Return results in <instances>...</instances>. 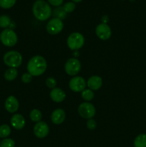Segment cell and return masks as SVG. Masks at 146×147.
I'll return each instance as SVG.
<instances>
[{
  "label": "cell",
  "instance_id": "ba28073f",
  "mask_svg": "<svg viewBox=\"0 0 146 147\" xmlns=\"http://www.w3.org/2000/svg\"><path fill=\"white\" fill-rule=\"evenodd\" d=\"M64 28V23L62 20L58 18H52L48 22L47 24V31L49 34L52 35H55L61 32L62 30Z\"/></svg>",
  "mask_w": 146,
  "mask_h": 147
},
{
  "label": "cell",
  "instance_id": "9a60e30c",
  "mask_svg": "<svg viewBox=\"0 0 146 147\" xmlns=\"http://www.w3.org/2000/svg\"><path fill=\"white\" fill-rule=\"evenodd\" d=\"M50 98L55 103H62L66 98V93L62 89L60 88H54L52 89L50 93Z\"/></svg>",
  "mask_w": 146,
  "mask_h": 147
},
{
  "label": "cell",
  "instance_id": "3957f363",
  "mask_svg": "<svg viewBox=\"0 0 146 147\" xmlns=\"http://www.w3.org/2000/svg\"><path fill=\"white\" fill-rule=\"evenodd\" d=\"M4 64L11 68L19 67L22 63V56L21 53L16 50H11L6 53L3 57Z\"/></svg>",
  "mask_w": 146,
  "mask_h": 147
},
{
  "label": "cell",
  "instance_id": "4dcf8cb0",
  "mask_svg": "<svg viewBox=\"0 0 146 147\" xmlns=\"http://www.w3.org/2000/svg\"><path fill=\"white\" fill-rule=\"evenodd\" d=\"M72 1L73 2H77V3H79V2H80V1H82V0H72Z\"/></svg>",
  "mask_w": 146,
  "mask_h": 147
},
{
  "label": "cell",
  "instance_id": "7402d4cb",
  "mask_svg": "<svg viewBox=\"0 0 146 147\" xmlns=\"http://www.w3.org/2000/svg\"><path fill=\"white\" fill-rule=\"evenodd\" d=\"M11 24V19L7 15L0 16V27L7 29Z\"/></svg>",
  "mask_w": 146,
  "mask_h": 147
},
{
  "label": "cell",
  "instance_id": "30bf717a",
  "mask_svg": "<svg viewBox=\"0 0 146 147\" xmlns=\"http://www.w3.org/2000/svg\"><path fill=\"white\" fill-rule=\"evenodd\" d=\"M96 35L102 40H107L112 35V30L110 26L106 23L98 24L95 29Z\"/></svg>",
  "mask_w": 146,
  "mask_h": 147
},
{
  "label": "cell",
  "instance_id": "e0dca14e",
  "mask_svg": "<svg viewBox=\"0 0 146 147\" xmlns=\"http://www.w3.org/2000/svg\"><path fill=\"white\" fill-rule=\"evenodd\" d=\"M17 76H18V70H17V68H11V67L6 70L4 75V78L8 81H12L15 80Z\"/></svg>",
  "mask_w": 146,
  "mask_h": 147
},
{
  "label": "cell",
  "instance_id": "8fae6325",
  "mask_svg": "<svg viewBox=\"0 0 146 147\" xmlns=\"http://www.w3.org/2000/svg\"><path fill=\"white\" fill-rule=\"evenodd\" d=\"M33 132H34V134L35 135L36 137L39 138V139H44L49 134L50 127L46 122H37L34 125Z\"/></svg>",
  "mask_w": 146,
  "mask_h": 147
},
{
  "label": "cell",
  "instance_id": "ffe728a7",
  "mask_svg": "<svg viewBox=\"0 0 146 147\" xmlns=\"http://www.w3.org/2000/svg\"><path fill=\"white\" fill-rule=\"evenodd\" d=\"M81 96L83 100H85L86 102H89L94 98V93L93 90H90V89H84L83 91H82Z\"/></svg>",
  "mask_w": 146,
  "mask_h": 147
},
{
  "label": "cell",
  "instance_id": "5bb4252c",
  "mask_svg": "<svg viewBox=\"0 0 146 147\" xmlns=\"http://www.w3.org/2000/svg\"><path fill=\"white\" fill-rule=\"evenodd\" d=\"M66 118V113L63 109H55L51 114V121L54 124L60 125L64 121Z\"/></svg>",
  "mask_w": 146,
  "mask_h": 147
},
{
  "label": "cell",
  "instance_id": "484cf974",
  "mask_svg": "<svg viewBox=\"0 0 146 147\" xmlns=\"http://www.w3.org/2000/svg\"><path fill=\"white\" fill-rule=\"evenodd\" d=\"M75 4L74 2L69 1V2H67L66 4H64L62 8L66 13H71L75 9Z\"/></svg>",
  "mask_w": 146,
  "mask_h": 147
},
{
  "label": "cell",
  "instance_id": "9c48e42d",
  "mask_svg": "<svg viewBox=\"0 0 146 147\" xmlns=\"http://www.w3.org/2000/svg\"><path fill=\"white\" fill-rule=\"evenodd\" d=\"M86 86H87V83L81 76H74L69 82L70 89L72 91L75 93L83 91L85 89Z\"/></svg>",
  "mask_w": 146,
  "mask_h": 147
},
{
  "label": "cell",
  "instance_id": "cb8c5ba5",
  "mask_svg": "<svg viewBox=\"0 0 146 147\" xmlns=\"http://www.w3.org/2000/svg\"><path fill=\"white\" fill-rule=\"evenodd\" d=\"M66 14L67 13L64 11L62 7H58V8L55 9L54 10V13H53V15L55 17V18L60 19V20L65 18Z\"/></svg>",
  "mask_w": 146,
  "mask_h": 147
},
{
  "label": "cell",
  "instance_id": "6da1fadb",
  "mask_svg": "<svg viewBox=\"0 0 146 147\" xmlns=\"http://www.w3.org/2000/svg\"><path fill=\"white\" fill-rule=\"evenodd\" d=\"M47 67V60L41 55H35L31 57L27 65V71L33 77H37L44 74Z\"/></svg>",
  "mask_w": 146,
  "mask_h": 147
},
{
  "label": "cell",
  "instance_id": "603a6c76",
  "mask_svg": "<svg viewBox=\"0 0 146 147\" xmlns=\"http://www.w3.org/2000/svg\"><path fill=\"white\" fill-rule=\"evenodd\" d=\"M17 0H0V7L3 9L11 8L15 4Z\"/></svg>",
  "mask_w": 146,
  "mask_h": 147
},
{
  "label": "cell",
  "instance_id": "f546056e",
  "mask_svg": "<svg viewBox=\"0 0 146 147\" xmlns=\"http://www.w3.org/2000/svg\"><path fill=\"white\" fill-rule=\"evenodd\" d=\"M63 1L64 0H48V2L54 7H59L62 4Z\"/></svg>",
  "mask_w": 146,
  "mask_h": 147
},
{
  "label": "cell",
  "instance_id": "277c9868",
  "mask_svg": "<svg viewBox=\"0 0 146 147\" xmlns=\"http://www.w3.org/2000/svg\"><path fill=\"white\" fill-rule=\"evenodd\" d=\"M67 47L72 51L81 49L84 45V37L80 32H72L69 35L67 40Z\"/></svg>",
  "mask_w": 146,
  "mask_h": 147
},
{
  "label": "cell",
  "instance_id": "8992f818",
  "mask_svg": "<svg viewBox=\"0 0 146 147\" xmlns=\"http://www.w3.org/2000/svg\"><path fill=\"white\" fill-rule=\"evenodd\" d=\"M78 113L82 118L85 119H92L96 114V109L90 102L82 103L78 107Z\"/></svg>",
  "mask_w": 146,
  "mask_h": 147
},
{
  "label": "cell",
  "instance_id": "52a82bcc",
  "mask_svg": "<svg viewBox=\"0 0 146 147\" xmlns=\"http://www.w3.org/2000/svg\"><path fill=\"white\" fill-rule=\"evenodd\" d=\"M64 70L69 76H76L81 70L80 61L75 57L68 59L64 65Z\"/></svg>",
  "mask_w": 146,
  "mask_h": 147
},
{
  "label": "cell",
  "instance_id": "d4e9b609",
  "mask_svg": "<svg viewBox=\"0 0 146 147\" xmlns=\"http://www.w3.org/2000/svg\"><path fill=\"white\" fill-rule=\"evenodd\" d=\"M15 142L12 139L6 138L0 142V147H14Z\"/></svg>",
  "mask_w": 146,
  "mask_h": 147
},
{
  "label": "cell",
  "instance_id": "2e32d148",
  "mask_svg": "<svg viewBox=\"0 0 146 147\" xmlns=\"http://www.w3.org/2000/svg\"><path fill=\"white\" fill-rule=\"evenodd\" d=\"M87 86L92 90H99L102 86V79L98 76H91L87 80Z\"/></svg>",
  "mask_w": 146,
  "mask_h": 147
},
{
  "label": "cell",
  "instance_id": "7a4b0ae2",
  "mask_svg": "<svg viewBox=\"0 0 146 147\" xmlns=\"http://www.w3.org/2000/svg\"><path fill=\"white\" fill-rule=\"evenodd\" d=\"M32 11L35 18L40 21H46L52 15L50 4L44 0H37L33 4Z\"/></svg>",
  "mask_w": 146,
  "mask_h": 147
},
{
  "label": "cell",
  "instance_id": "5b68a950",
  "mask_svg": "<svg viewBox=\"0 0 146 147\" xmlns=\"http://www.w3.org/2000/svg\"><path fill=\"white\" fill-rule=\"evenodd\" d=\"M0 40L4 46L13 47L18 41V37L15 32L11 29H4L0 34Z\"/></svg>",
  "mask_w": 146,
  "mask_h": 147
},
{
  "label": "cell",
  "instance_id": "ac0fdd59",
  "mask_svg": "<svg viewBox=\"0 0 146 147\" xmlns=\"http://www.w3.org/2000/svg\"><path fill=\"white\" fill-rule=\"evenodd\" d=\"M135 147H146V134H141L135 137L134 140Z\"/></svg>",
  "mask_w": 146,
  "mask_h": 147
},
{
  "label": "cell",
  "instance_id": "4fadbf2b",
  "mask_svg": "<svg viewBox=\"0 0 146 147\" xmlns=\"http://www.w3.org/2000/svg\"><path fill=\"white\" fill-rule=\"evenodd\" d=\"M10 123H11L12 127L17 130L22 129L26 124L25 119L22 115L19 114V113H16V114L13 115L10 120Z\"/></svg>",
  "mask_w": 146,
  "mask_h": 147
},
{
  "label": "cell",
  "instance_id": "83f0119b",
  "mask_svg": "<svg viewBox=\"0 0 146 147\" xmlns=\"http://www.w3.org/2000/svg\"><path fill=\"white\" fill-rule=\"evenodd\" d=\"M86 126H87V129H90V130H94L97 127V122L93 119H88L87 123H86Z\"/></svg>",
  "mask_w": 146,
  "mask_h": 147
},
{
  "label": "cell",
  "instance_id": "d6986e66",
  "mask_svg": "<svg viewBox=\"0 0 146 147\" xmlns=\"http://www.w3.org/2000/svg\"><path fill=\"white\" fill-rule=\"evenodd\" d=\"M29 117L31 121L37 123V122L41 121L42 118V112L40 110L35 109L31 111L29 113Z\"/></svg>",
  "mask_w": 146,
  "mask_h": 147
},
{
  "label": "cell",
  "instance_id": "f1b7e54d",
  "mask_svg": "<svg viewBox=\"0 0 146 147\" xmlns=\"http://www.w3.org/2000/svg\"><path fill=\"white\" fill-rule=\"evenodd\" d=\"M32 77L33 76L29 73H24L21 76V80L24 83H29L32 80Z\"/></svg>",
  "mask_w": 146,
  "mask_h": 147
},
{
  "label": "cell",
  "instance_id": "7c38bea8",
  "mask_svg": "<svg viewBox=\"0 0 146 147\" xmlns=\"http://www.w3.org/2000/svg\"><path fill=\"white\" fill-rule=\"evenodd\" d=\"M5 109L9 113H14L17 111L19 107V103L17 98L14 96H10L6 100L4 103Z\"/></svg>",
  "mask_w": 146,
  "mask_h": 147
},
{
  "label": "cell",
  "instance_id": "4316f807",
  "mask_svg": "<svg viewBox=\"0 0 146 147\" xmlns=\"http://www.w3.org/2000/svg\"><path fill=\"white\" fill-rule=\"evenodd\" d=\"M45 84L47 88L53 89L54 88H56V86H57V80H56V79L54 78L49 77L46 80Z\"/></svg>",
  "mask_w": 146,
  "mask_h": 147
},
{
  "label": "cell",
  "instance_id": "44dd1931",
  "mask_svg": "<svg viewBox=\"0 0 146 147\" xmlns=\"http://www.w3.org/2000/svg\"><path fill=\"white\" fill-rule=\"evenodd\" d=\"M11 134V128L9 125L3 124L0 126V138L6 139Z\"/></svg>",
  "mask_w": 146,
  "mask_h": 147
}]
</instances>
